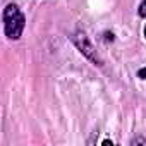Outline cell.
<instances>
[{"mask_svg": "<svg viewBox=\"0 0 146 146\" xmlns=\"http://www.w3.org/2000/svg\"><path fill=\"white\" fill-rule=\"evenodd\" d=\"M70 38H72V41H74V45L78 46V50H79V52L90 60V62H93V64L98 65V67L103 65V58H102V55H100L98 50L93 46V43L90 41V38L86 36L84 31H74Z\"/></svg>", "mask_w": 146, "mask_h": 146, "instance_id": "1", "label": "cell"}, {"mask_svg": "<svg viewBox=\"0 0 146 146\" xmlns=\"http://www.w3.org/2000/svg\"><path fill=\"white\" fill-rule=\"evenodd\" d=\"M24 24H26V17H24L21 12H19L16 17H12L11 21L4 23V31H5L7 38H11V40H19L21 35H23Z\"/></svg>", "mask_w": 146, "mask_h": 146, "instance_id": "2", "label": "cell"}, {"mask_svg": "<svg viewBox=\"0 0 146 146\" xmlns=\"http://www.w3.org/2000/svg\"><path fill=\"white\" fill-rule=\"evenodd\" d=\"M19 12H21V11H19V7H17L16 4H9V5L4 9V23L11 21V19H12V17H16Z\"/></svg>", "mask_w": 146, "mask_h": 146, "instance_id": "3", "label": "cell"}, {"mask_svg": "<svg viewBox=\"0 0 146 146\" xmlns=\"http://www.w3.org/2000/svg\"><path fill=\"white\" fill-rule=\"evenodd\" d=\"M137 12H139L141 17H146V0H143V4L139 5V11Z\"/></svg>", "mask_w": 146, "mask_h": 146, "instance_id": "4", "label": "cell"}, {"mask_svg": "<svg viewBox=\"0 0 146 146\" xmlns=\"http://www.w3.org/2000/svg\"><path fill=\"white\" fill-rule=\"evenodd\" d=\"M131 144H132V146H136V144H144V146H146V139H144V137H134V139L131 141Z\"/></svg>", "mask_w": 146, "mask_h": 146, "instance_id": "5", "label": "cell"}, {"mask_svg": "<svg viewBox=\"0 0 146 146\" xmlns=\"http://www.w3.org/2000/svg\"><path fill=\"white\" fill-rule=\"evenodd\" d=\"M137 78L139 79H146V67H143V69L137 70Z\"/></svg>", "mask_w": 146, "mask_h": 146, "instance_id": "6", "label": "cell"}, {"mask_svg": "<svg viewBox=\"0 0 146 146\" xmlns=\"http://www.w3.org/2000/svg\"><path fill=\"white\" fill-rule=\"evenodd\" d=\"M105 40L107 41H113V35L112 33H105Z\"/></svg>", "mask_w": 146, "mask_h": 146, "instance_id": "7", "label": "cell"}, {"mask_svg": "<svg viewBox=\"0 0 146 146\" xmlns=\"http://www.w3.org/2000/svg\"><path fill=\"white\" fill-rule=\"evenodd\" d=\"M103 144H105V146H108V144H110V146H112V144H113V143H112V141H110V139H105V141H103Z\"/></svg>", "mask_w": 146, "mask_h": 146, "instance_id": "8", "label": "cell"}, {"mask_svg": "<svg viewBox=\"0 0 146 146\" xmlns=\"http://www.w3.org/2000/svg\"><path fill=\"white\" fill-rule=\"evenodd\" d=\"M144 38H146V26H144Z\"/></svg>", "mask_w": 146, "mask_h": 146, "instance_id": "9", "label": "cell"}]
</instances>
